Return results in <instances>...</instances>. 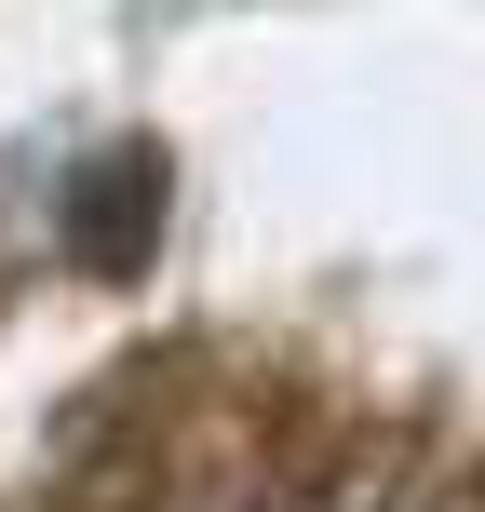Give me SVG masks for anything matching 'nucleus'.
Listing matches in <instances>:
<instances>
[{"mask_svg": "<svg viewBox=\"0 0 485 512\" xmlns=\"http://www.w3.org/2000/svg\"><path fill=\"white\" fill-rule=\"evenodd\" d=\"M149 243H162V149H108L68 189V256L122 283V270H149Z\"/></svg>", "mask_w": 485, "mask_h": 512, "instance_id": "f257e3e1", "label": "nucleus"}]
</instances>
